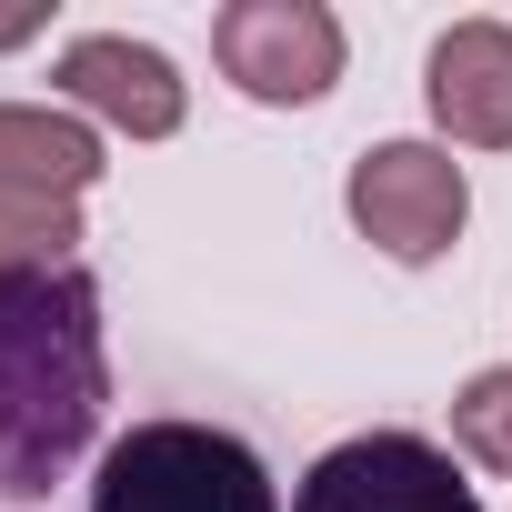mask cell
Segmentation results:
<instances>
[{
  "mask_svg": "<svg viewBox=\"0 0 512 512\" xmlns=\"http://www.w3.org/2000/svg\"><path fill=\"white\" fill-rule=\"evenodd\" d=\"M111 412L101 352V282L61 272H0V502H41Z\"/></svg>",
  "mask_w": 512,
  "mask_h": 512,
  "instance_id": "cell-1",
  "label": "cell"
},
{
  "mask_svg": "<svg viewBox=\"0 0 512 512\" xmlns=\"http://www.w3.org/2000/svg\"><path fill=\"white\" fill-rule=\"evenodd\" d=\"M292 512H482V492L422 432H352L302 472Z\"/></svg>",
  "mask_w": 512,
  "mask_h": 512,
  "instance_id": "cell-5",
  "label": "cell"
},
{
  "mask_svg": "<svg viewBox=\"0 0 512 512\" xmlns=\"http://www.w3.org/2000/svg\"><path fill=\"white\" fill-rule=\"evenodd\" d=\"M101 181V131L51 101H0V191L21 201H81Z\"/></svg>",
  "mask_w": 512,
  "mask_h": 512,
  "instance_id": "cell-8",
  "label": "cell"
},
{
  "mask_svg": "<svg viewBox=\"0 0 512 512\" xmlns=\"http://www.w3.org/2000/svg\"><path fill=\"white\" fill-rule=\"evenodd\" d=\"M452 442H462V462L512 472V362H492L452 392Z\"/></svg>",
  "mask_w": 512,
  "mask_h": 512,
  "instance_id": "cell-10",
  "label": "cell"
},
{
  "mask_svg": "<svg viewBox=\"0 0 512 512\" xmlns=\"http://www.w3.org/2000/svg\"><path fill=\"white\" fill-rule=\"evenodd\" d=\"M41 31H51L41 0H11V11H0V51H21V41H41Z\"/></svg>",
  "mask_w": 512,
  "mask_h": 512,
  "instance_id": "cell-11",
  "label": "cell"
},
{
  "mask_svg": "<svg viewBox=\"0 0 512 512\" xmlns=\"http://www.w3.org/2000/svg\"><path fill=\"white\" fill-rule=\"evenodd\" d=\"M422 101L452 141L512 151V31L502 21H452L422 61Z\"/></svg>",
  "mask_w": 512,
  "mask_h": 512,
  "instance_id": "cell-7",
  "label": "cell"
},
{
  "mask_svg": "<svg viewBox=\"0 0 512 512\" xmlns=\"http://www.w3.org/2000/svg\"><path fill=\"white\" fill-rule=\"evenodd\" d=\"M51 81H61V101H71L81 121H101V131H121V141H171L181 111H191L171 51H151V41H131V31H81Z\"/></svg>",
  "mask_w": 512,
  "mask_h": 512,
  "instance_id": "cell-6",
  "label": "cell"
},
{
  "mask_svg": "<svg viewBox=\"0 0 512 512\" xmlns=\"http://www.w3.org/2000/svg\"><path fill=\"white\" fill-rule=\"evenodd\" d=\"M91 512H282V492L241 432L131 422L91 472Z\"/></svg>",
  "mask_w": 512,
  "mask_h": 512,
  "instance_id": "cell-2",
  "label": "cell"
},
{
  "mask_svg": "<svg viewBox=\"0 0 512 512\" xmlns=\"http://www.w3.org/2000/svg\"><path fill=\"white\" fill-rule=\"evenodd\" d=\"M81 241V201H21L0 191V272H61Z\"/></svg>",
  "mask_w": 512,
  "mask_h": 512,
  "instance_id": "cell-9",
  "label": "cell"
},
{
  "mask_svg": "<svg viewBox=\"0 0 512 512\" xmlns=\"http://www.w3.org/2000/svg\"><path fill=\"white\" fill-rule=\"evenodd\" d=\"M211 61L241 101L292 111V101H322L342 81V21L322 0H231L211 21Z\"/></svg>",
  "mask_w": 512,
  "mask_h": 512,
  "instance_id": "cell-4",
  "label": "cell"
},
{
  "mask_svg": "<svg viewBox=\"0 0 512 512\" xmlns=\"http://www.w3.org/2000/svg\"><path fill=\"white\" fill-rule=\"evenodd\" d=\"M342 201H352V231L372 241V251H392V262H442V251L462 241V221H472V181H462V161L452 151H432V141H382V151H362L352 161V181H342Z\"/></svg>",
  "mask_w": 512,
  "mask_h": 512,
  "instance_id": "cell-3",
  "label": "cell"
}]
</instances>
